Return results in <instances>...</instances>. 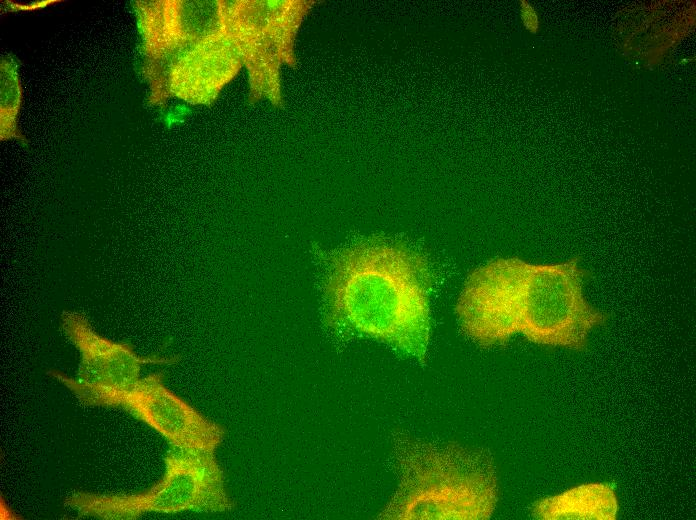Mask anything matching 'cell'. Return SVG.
Instances as JSON below:
<instances>
[{
  "label": "cell",
  "instance_id": "6da1fadb",
  "mask_svg": "<svg viewBox=\"0 0 696 520\" xmlns=\"http://www.w3.org/2000/svg\"><path fill=\"white\" fill-rule=\"evenodd\" d=\"M584 277L576 258L553 264L494 259L467 277L455 306L459 325L483 347L521 334L539 345L583 350L607 321L586 300Z\"/></svg>",
  "mask_w": 696,
  "mask_h": 520
},
{
  "label": "cell",
  "instance_id": "7a4b0ae2",
  "mask_svg": "<svg viewBox=\"0 0 696 520\" xmlns=\"http://www.w3.org/2000/svg\"><path fill=\"white\" fill-rule=\"evenodd\" d=\"M332 324L423 361L430 338L431 274L400 244H361L333 260L326 282Z\"/></svg>",
  "mask_w": 696,
  "mask_h": 520
},
{
  "label": "cell",
  "instance_id": "3957f363",
  "mask_svg": "<svg viewBox=\"0 0 696 520\" xmlns=\"http://www.w3.org/2000/svg\"><path fill=\"white\" fill-rule=\"evenodd\" d=\"M398 485L380 519L487 520L496 509V465L483 449L460 444L400 441Z\"/></svg>",
  "mask_w": 696,
  "mask_h": 520
},
{
  "label": "cell",
  "instance_id": "277c9868",
  "mask_svg": "<svg viewBox=\"0 0 696 520\" xmlns=\"http://www.w3.org/2000/svg\"><path fill=\"white\" fill-rule=\"evenodd\" d=\"M164 462L163 477L144 492H75L64 505L80 516L103 520H135L151 512L218 513L233 507L215 452L170 445Z\"/></svg>",
  "mask_w": 696,
  "mask_h": 520
},
{
  "label": "cell",
  "instance_id": "5b68a950",
  "mask_svg": "<svg viewBox=\"0 0 696 520\" xmlns=\"http://www.w3.org/2000/svg\"><path fill=\"white\" fill-rule=\"evenodd\" d=\"M307 0L222 1L224 27L249 79V100L282 102L281 68L294 67L295 39L314 5Z\"/></svg>",
  "mask_w": 696,
  "mask_h": 520
},
{
  "label": "cell",
  "instance_id": "8992f818",
  "mask_svg": "<svg viewBox=\"0 0 696 520\" xmlns=\"http://www.w3.org/2000/svg\"><path fill=\"white\" fill-rule=\"evenodd\" d=\"M60 318L61 330L79 351L80 362L75 377L59 371H49L48 375L83 405L106 407L112 398L133 387L144 365L173 362L170 358L139 356L130 344L99 335L80 312L63 311Z\"/></svg>",
  "mask_w": 696,
  "mask_h": 520
},
{
  "label": "cell",
  "instance_id": "52a82bcc",
  "mask_svg": "<svg viewBox=\"0 0 696 520\" xmlns=\"http://www.w3.org/2000/svg\"><path fill=\"white\" fill-rule=\"evenodd\" d=\"M243 64L225 27L212 35L150 64L151 100L177 97L191 104L213 102Z\"/></svg>",
  "mask_w": 696,
  "mask_h": 520
},
{
  "label": "cell",
  "instance_id": "ba28073f",
  "mask_svg": "<svg viewBox=\"0 0 696 520\" xmlns=\"http://www.w3.org/2000/svg\"><path fill=\"white\" fill-rule=\"evenodd\" d=\"M106 407H120L163 436L170 445L215 452L225 431L163 383V374L141 377Z\"/></svg>",
  "mask_w": 696,
  "mask_h": 520
},
{
  "label": "cell",
  "instance_id": "9c48e42d",
  "mask_svg": "<svg viewBox=\"0 0 696 520\" xmlns=\"http://www.w3.org/2000/svg\"><path fill=\"white\" fill-rule=\"evenodd\" d=\"M143 50L149 64L224 29L222 1H137Z\"/></svg>",
  "mask_w": 696,
  "mask_h": 520
},
{
  "label": "cell",
  "instance_id": "30bf717a",
  "mask_svg": "<svg viewBox=\"0 0 696 520\" xmlns=\"http://www.w3.org/2000/svg\"><path fill=\"white\" fill-rule=\"evenodd\" d=\"M618 500L605 483H588L534 503L532 514L541 520H615Z\"/></svg>",
  "mask_w": 696,
  "mask_h": 520
},
{
  "label": "cell",
  "instance_id": "8fae6325",
  "mask_svg": "<svg viewBox=\"0 0 696 520\" xmlns=\"http://www.w3.org/2000/svg\"><path fill=\"white\" fill-rule=\"evenodd\" d=\"M21 84L17 65L8 56L1 59V140L24 139L18 130L16 118L21 104Z\"/></svg>",
  "mask_w": 696,
  "mask_h": 520
},
{
  "label": "cell",
  "instance_id": "7c38bea8",
  "mask_svg": "<svg viewBox=\"0 0 696 520\" xmlns=\"http://www.w3.org/2000/svg\"><path fill=\"white\" fill-rule=\"evenodd\" d=\"M521 18L527 30L535 33L538 30V17L533 7L526 1H521Z\"/></svg>",
  "mask_w": 696,
  "mask_h": 520
}]
</instances>
